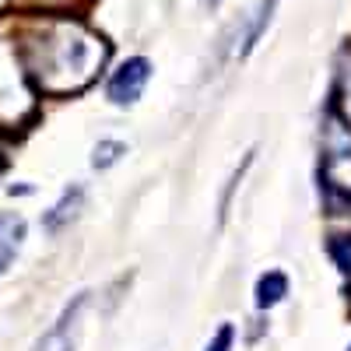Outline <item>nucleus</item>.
I'll list each match as a JSON object with an SVG mask.
<instances>
[{
  "mask_svg": "<svg viewBox=\"0 0 351 351\" xmlns=\"http://www.w3.org/2000/svg\"><path fill=\"white\" fill-rule=\"evenodd\" d=\"M106 43L81 21L53 18L36 28L25 43V71L49 95H71L99 74L106 64Z\"/></svg>",
  "mask_w": 351,
  "mask_h": 351,
  "instance_id": "1",
  "label": "nucleus"
},
{
  "mask_svg": "<svg viewBox=\"0 0 351 351\" xmlns=\"http://www.w3.org/2000/svg\"><path fill=\"white\" fill-rule=\"evenodd\" d=\"M32 112V92H28V71L18 64V53L0 46V123H21Z\"/></svg>",
  "mask_w": 351,
  "mask_h": 351,
  "instance_id": "2",
  "label": "nucleus"
},
{
  "mask_svg": "<svg viewBox=\"0 0 351 351\" xmlns=\"http://www.w3.org/2000/svg\"><path fill=\"white\" fill-rule=\"evenodd\" d=\"M148 81H152V64L144 56H130L120 71H112V77L106 84V95L112 106H134L144 95Z\"/></svg>",
  "mask_w": 351,
  "mask_h": 351,
  "instance_id": "3",
  "label": "nucleus"
},
{
  "mask_svg": "<svg viewBox=\"0 0 351 351\" xmlns=\"http://www.w3.org/2000/svg\"><path fill=\"white\" fill-rule=\"evenodd\" d=\"M88 295H81L74 302H67V309L56 316V324L36 341L32 351H77V330H81V309H84Z\"/></svg>",
  "mask_w": 351,
  "mask_h": 351,
  "instance_id": "4",
  "label": "nucleus"
},
{
  "mask_svg": "<svg viewBox=\"0 0 351 351\" xmlns=\"http://www.w3.org/2000/svg\"><path fill=\"white\" fill-rule=\"evenodd\" d=\"M25 232H28V225L18 211H0V278L11 271V263L25 243Z\"/></svg>",
  "mask_w": 351,
  "mask_h": 351,
  "instance_id": "5",
  "label": "nucleus"
},
{
  "mask_svg": "<svg viewBox=\"0 0 351 351\" xmlns=\"http://www.w3.org/2000/svg\"><path fill=\"white\" fill-rule=\"evenodd\" d=\"M288 295V278L281 271H267L256 281V309H271Z\"/></svg>",
  "mask_w": 351,
  "mask_h": 351,
  "instance_id": "6",
  "label": "nucleus"
},
{
  "mask_svg": "<svg viewBox=\"0 0 351 351\" xmlns=\"http://www.w3.org/2000/svg\"><path fill=\"white\" fill-rule=\"evenodd\" d=\"M334 106H337V116H341V123L351 130V56L341 64V74H337V92H334Z\"/></svg>",
  "mask_w": 351,
  "mask_h": 351,
  "instance_id": "7",
  "label": "nucleus"
},
{
  "mask_svg": "<svg viewBox=\"0 0 351 351\" xmlns=\"http://www.w3.org/2000/svg\"><path fill=\"white\" fill-rule=\"evenodd\" d=\"M274 8H278V0H263V8H260V14H256V21H253V28H250V36H246L243 53H250V49L260 43V36L267 32V25H271V18H274Z\"/></svg>",
  "mask_w": 351,
  "mask_h": 351,
  "instance_id": "8",
  "label": "nucleus"
},
{
  "mask_svg": "<svg viewBox=\"0 0 351 351\" xmlns=\"http://www.w3.org/2000/svg\"><path fill=\"white\" fill-rule=\"evenodd\" d=\"M123 152H127V148H123L120 141H102L99 148H95V158H92V165H95V169H109V165H112L116 158H120Z\"/></svg>",
  "mask_w": 351,
  "mask_h": 351,
  "instance_id": "9",
  "label": "nucleus"
},
{
  "mask_svg": "<svg viewBox=\"0 0 351 351\" xmlns=\"http://www.w3.org/2000/svg\"><path fill=\"white\" fill-rule=\"evenodd\" d=\"M232 341H236V327H232V324H221V327L215 330V337L204 344V351H232Z\"/></svg>",
  "mask_w": 351,
  "mask_h": 351,
  "instance_id": "10",
  "label": "nucleus"
},
{
  "mask_svg": "<svg viewBox=\"0 0 351 351\" xmlns=\"http://www.w3.org/2000/svg\"><path fill=\"white\" fill-rule=\"evenodd\" d=\"M330 256L337 260V267L344 274H351V239H334L330 243Z\"/></svg>",
  "mask_w": 351,
  "mask_h": 351,
  "instance_id": "11",
  "label": "nucleus"
},
{
  "mask_svg": "<svg viewBox=\"0 0 351 351\" xmlns=\"http://www.w3.org/2000/svg\"><path fill=\"white\" fill-rule=\"evenodd\" d=\"M218 4H225V0H200V8H218Z\"/></svg>",
  "mask_w": 351,
  "mask_h": 351,
  "instance_id": "12",
  "label": "nucleus"
},
{
  "mask_svg": "<svg viewBox=\"0 0 351 351\" xmlns=\"http://www.w3.org/2000/svg\"><path fill=\"white\" fill-rule=\"evenodd\" d=\"M0 169H4V162H0Z\"/></svg>",
  "mask_w": 351,
  "mask_h": 351,
  "instance_id": "13",
  "label": "nucleus"
}]
</instances>
